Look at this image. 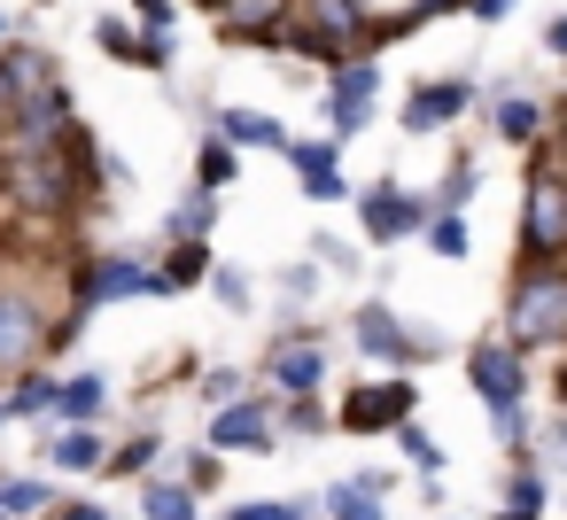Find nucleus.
<instances>
[{"instance_id":"28","label":"nucleus","mask_w":567,"mask_h":520,"mask_svg":"<svg viewBox=\"0 0 567 520\" xmlns=\"http://www.w3.org/2000/svg\"><path fill=\"white\" fill-rule=\"evenodd\" d=\"M210 226H218V195L195 187V195L172 210V241H210Z\"/></svg>"},{"instance_id":"18","label":"nucleus","mask_w":567,"mask_h":520,"mask_svg":"<svg viewBox=\"0 0 567 520\" xmlns=\"http://www.w3.org/2000/svg\"><path fill=\"white\" fill-rule=\"evenodd\" d=\"M280 156H288V171L303 179L311 202H342V195H350V187H342V141H288Z\"/></svg>"},{"instance_id":"2","label":"nucleus","mask_w":567,"mask_h":520,"mask_svg":"<svg viewBox=\"0 0 567 520\" xmlns=\"http://www.w3.org/2000/svg\"><path fill=\"white\" fill-rule=\"evenodd\" d=\"M505 342L520 357L567 350V257H520V272L505 288Z\"/></svg>"},{"instance_id":"23","label":"nucleus","mask_w":567,"mask_h":520,"mask_svg":"<svg viewBox=\"0 0 567 520\" xmlns=\"http://www.w3.org/2000/svg\"><path fill=\"white\" fill-rule=\"evenodd\" d=\"M0 388H9V396H0V412H9V427H17V419H55V388H63V381L32 365V373L0 381Z\"/></svg>"},{"instance_id":"31","label":"nucleus","mask_w":567,"mask_h":520,"mask_svg":"<svg viewBox=\"0 0 567 520\" xmlns=\"http://www.w3.org/2000/svg\"><path fill=\"white\" fill-rule=\"evenodd\" d=\"M427 249H435V257H466V249H474L466 218H458V210H427Z\"/></svg>"},{"instance_id":"50","label":"nucleus","mask_w":567,"mask_h":520,"mask_svg":"<svg viewBox=\"0 0 567 520\" xmlns=\"http://www.w3.org/2000/svg\"><path fill=\"white\" fill-rule=\"evenodd\" d=\"M0 48H9V17H0Z\"/></svg>"},{"instance_id":"45","label":"nucleus","mask_w":567,"mask_h":520,"mask_svg":"<svg viewBox=\"0 0 567 520\" xmlns=\"http://www.w3.org/2000/svg\"><path fill=\"white\" fill-rule=\"evenodd\" d=\"M280 295H288V303H303V295H319V280H311V264H303V272H288V280H280Z\"/></svg>"},{"instance_id":"39","label":"nucleus","mask_w":567,"mask_h":520,"mask_svg":"<svg viewBox=\"0 0 567 520\" xmlns=\"http://www.w3.org/2000/svg\"><path fill=\"white\" fill-rule=\"evenodd\" d=\"M489 435H497V450L520 458V443H528V404H520V412H489Z\"/></svg>"},{"instance_id":"35","label":"nucleus","mask_w":567,"mask_h":520,"mask_svg":"<svg viewBox=\"0 0 567 520\" xmlns=\"http://www.w3.org/2000/svg\"><path fill=\"white\" fill-rule=\"evenodd\" d=\"M172 481H187V489H195V497H210V489H218V481H226V458H218V450H187V458H179V474H172Z\"/></svg>"},{"instance_id":"42","label":"nucleus","mask_w":567,"mask_h":520,"mask_svg":"<svg viewBox=\"0 0 567 520\" xmlns=\"http://www.w3.org/2000/svg\"><path fill=\"white\" fill-rule=\"evenodd\" d=\"M133 9H141L148 32H172V9H179V0H133Z\"/></svg>"},{"instance_id":"38","label":"nucleus","mask_w":567,"mask_h":520,"mask_svg":"<svg viewBox=\"0 0 567 520\" xmlns=\"http://www.w3.org/2000/svg\"><path fill=\"white\" fill-rule=\"evenodd\" d=\"M195 404H210V412H226V404H241V373L234 365H218V373H203V396Z\"/></svg>"},{"instance_id":"11","label":"nucleus","mask_w":567,"mask_h":520,"mask_svg":"<svg viewBox=\"0 0 567 520\" xmlns=\"http://www.w3.org/2000/svg\"><path fill=\"white\" fill-rule=\"evenodd\" d=\"M280 388H265V396H241V404H226V412H210V450H280Z\"/></svg>"},{"instance_id":"25","label":"nucleus","mask_w":567,"mask_h":520,"mask_svg":"<svg viewBox=\"0 0 567 520\" xmlns=\"http://www.w3.org/2000/svg\"><path fill=\"white\" fill-rule=\"evenodd\" d=\"M102 435L94 427H55V443H48V466L55 474H102Z\"/></svg>"},{"instance_id":"46","label":"nucleus","mask_w":567,"mask_h":520,"mask_svg":"<svg viewBox=\"0 0 567 520\" xmlns=\"http://www.w3.org/2000/svg\"><path fill=\"white\" fill-rule=\"evenodd\" d=\"M544 55H559V63H567V9L544 24Z\"/></svg>"},{"instance_id":"10","label":"nucleus","mask_w":567,"mask_h":520,"mask_svg":"<svg viewBox=\"0 0 567 520\" xmlns=\"http://www.w3.org/2000/svg\"><path fill=\"white\" fill-rule=\"evenodd\" d=\"M358 233H365L373 249H396V241L427 233V202H420L412 187H396V179H373V187L358 195Z\"/></svg>"},{"instance_id":"4","label":"nucleus","mask_w":567,"mask_h":520,"mask_svg":"<svg viewBox=\"0 0 567 520\" xmlns=\"http://www.w3.org/2000/svg\"><path fill=\"white\" fill-rule=\"evenodd\" d=\"M55 326H63V319H48V303H40L24 280H0V381H17V373L48 365Z\"/></svg>"},{"instance_id":"52","label":"nucleus","mask_w":567,"mask_h":520,"mask_svg":"<svg viewBox=\"0 0 567 520\" xmlns=\"http://www.w3.org/2000/svg\"><path fill=\"white\" fill-rule=\"evenodd\" d=\"M0 427H9V412H0Z\"/></svg>"},{"instance_id":"32","label":"nucleus","mask_w":567,"mask_h":520,"mask_svg":"<svg viewBox=\"0 0 567 520\" xmlns=\"http://www.w3.org/2000/svg\"><path fill=\"white\" fill-rule=\"evenodd\" d=\"M272 419H280V435H327V427H334V412H319L311 396H280Z\"/></svg>"},{"instance_id":"22","label":"nucleus","mask_w":567,"mask_h":520,"mask_svg":"<svg viewBox=\"0 0 567 520\" xmlns=\"http://www.w3.org/2000/svg\"><path fill=\"white\" fill-rule=\"evenodd\" d=\"M110 412V381L102 373H63V388H55V419L63 427H94Z\"/></svg>"},{"instance_id":"49","label":"nucleus","mask_w":567,"mask_h":520,"mask_svg":"<svg viewBox=\"0 0 567 520\" xmlns=\"http://www.w3.org/2000/svg\"><path fill=\"white\" fill-rule=\"evenodd\" d=\"M489 520H528V512H489Z\"/></svg>"},{"instance_id":"53","label":"nucleus","mask_w":567,"mask_h":520,"mask_svg":"<svg viewBox=\"0 0 567 520\" xmlns=\"http://www.w3.org/2000/svg\"><path fill=\"white\" fill-rule=\"evenodd\" d=\"M0 520H9V512H0Z\"/></svg>"},{"instance_id":"48","label":"nucleus","mask_w":567,"mask_h":520,"mask_svg":"<svg viewBox=\"0 0 567 520\" xmlns=\"http://www.w3.org/2000/svg\"><path fill=\"white\" fill-rule=\"evenodd\" d=\"M559 412H567V350H559Z\"/></svg>"},{"instance_id":"51","label":"nucleus","mask_w":567,"mask_h":520,"mask_svg":"<svg viewBox=\"0 0 567 520\" xmlns=\"http://www.w3.org/2000/svg\"><path fill=\"white\" fill-rule=\"evenodd\" d=\"M195 9H218V0H195Z\"/></svg>"},{"instance_id":"34","label":"nucleus","mask_w":567,"mask_h":520,"mask_svg":"<svg viewBox=\"0 0 567 520\" xmlns=\"http://www.w3.org/2000/svg\"><path fill=\"white\" fill-rule=\"evenodd\" d=\"M226 520H311V497H241Z\"/></svg>"},{"instance_id":"21","label":"nucleus","mask_w":567,"mask_h":520,"mask_svg":"<svg viewBox=\"0 0 567 520\" xmlns=\"http://www.w3.org/2000/svg\"><path fill=\"white\" fill-rule=\"evenodd\" d=\"M544 125H551V117H544L528 94H497V102H489V133H497L505 148H536V141H544Z\"/></svg>"},{"instance_id":"44","label":"nucleus","mask_w":567,"mask_h":520,"mask_svg":"<svg viewBox=\"0 0 567 520\" xmlns=\"http://www.w3.org/2000/svg\"><path fill=\"white\" fill-rule=\"evenodd\" d=\"M311 257H319V264H350V241H334V233H319V241H311Z\"/></svg>"},{"instance_id":"24","label":"nucleus","mask_w":567,"mask_h":520,"mask_svg":"<svg viewBox=\"0 0 567 520\" xmlns=\"http://www.w3.org/2000/svg\"><path fill=\"white\" fill-rule=\"evenodd\" d=\"M218 133H226L234 148H288V141H296L272 110H218Z\"/></svg>"},{"instance_id":"13","label":"nucleus","mask_w":567,"mask_h":520,"mask_svg":"<svg viewBox=\"0 0 567 520\" xmlns=\"http://www.w3.org/2000/svg\"><path fill=\"white\" fill-rule=\"evenodd\" d=\"M319 381H327V342L319 334H280L272 350H265V388H280V396H319Z\"/></svg>"},{"instance_id":"19","label":"nucleus","mask_w":567,"mask_h":520,"mask_svg":"<svg viewBox=\"0 0 567 520\" xmlns=\"http://www.w3.org/2000/svg\"><path fill=\"white\" fill-rule=\"evenodd\" d=\"M319 512H327V520H381V512H389V474H350V481H334Z\"/></svg>"},{"instance_id":"47","label":"nucleus","mask_w":567,"mask_h":520,"mask_svg":"<svg viewBox=\"0 0 567 520\" xmlns=\"http://www.w3.org/2000/svg\"><path fill=\"white\" fill-rule=\"evenodd\" d=\"M551 133H559V171H567V102L551 110Z\"/></svg>"},{"instance_id":"29","label":"nucleus","mask_w":567,"mask_h":520,"mask_svg":"<svg viewBox=\"0 0 567 520\" xmlns=\"http://www.w3.org/2000/svg\"><path fill=\"white\" fill-rule=\"evenodd\" d=\"M505 512H528V520H544V474H536L528 458H513V474H505Z\"/></svg>"},{"instance_id":"12","label":"nucleus","mask_w":567,"mask_h":520,"mask_svg":"<svg viewBox=\"0 0 567 520\" xmlns=\"http://www.w3.org/2000/svg\"><path fill=\"white\" fill-rule=\"evenodd\" d=\"M373 110H381V63H373V55H358V63H342V71H334V86H327V125H334V141L365 133V125H373Z\"/></svg>"},{"instance_id":"15","label":"nucleus","mask_w":567,"mask_h":520,"mask_svg":"<svg viewBox=\"0 0 567 520\" xmlns=\"http://www.w3.org/2000/svg\"><path fill=\"white\" fill-rule=\"evenodd\" d=\"M466 110H474V79H420L412 102H404V133L427 141V133H443V125L466 117Z\"/></svg>"},{"instance_id":"41","label":"nucleus","mask_w":567,"mask_h":520,"mask_svg":"<svg viewBox=\"0 0 567 520\" xmlns=\"http://www.w3.org/2000/svg\"><path fill=\"white\" fill-rule=\"evenodd\" d=\"M48 520H110L94 497H63V505H48Z\"/></svg>"},{"instance_id":"33","label":"nucleus","mask_w":567,"mask_h":520,"mask_svg":"<svg viewBox=\"0 0 567 520\" xmlns=\"http://www.w3.org/2000/svg\"><path fill=\"white\" fill-rule=\"evenodd\" d=\"M396 443H404V458H412V474H427V481L443 474V443H435V435H427L420 419H404V427H396Z\"/></svg>"},{"instance_id":"20","label":"nucleus","mask_w":567,"mask_h":520,"mask_svg":"<svg viewBox=\"0 0 567 520\" xmlns=\"http://www.w3.org/2000/svg\"><path fill=\"white\" fill-rule=\"evenodd\" d=\"M210 241H172L164 264H156V295H187V288H210Z\"/></svg>"},{"instance_id":"9","label":"nucleus","mask_w":567,"mask_h":520,"mask_svg":"<svg viewBox=\"0 0 567 520\" xmlns=\"http://www.w3.org/2000/svg\"><path fill=\"white\" fill-rule=\"evenodd\" d=\"M466 381H474L482 412H520V404H528V357H520L505 334H482V342L466 350Z\"/></svg>"},{"instance_id":"27","label":"nucleus","mask_w":567,"mask_h":520,"mask_svg":"<svg viewBox=\"0 0 567 520\" xmlns=\"http://www.w3.org/2000/svg\"><path fill=\"white\" fill-rule=\"evenodd\" d=\"M234 171H241V148H234L226 133H210V141H203V156H195V187H210V195H218V187H234Z\"/></svg>"},{"instance_id":"5","label":"nucleus","mask_w":567,"mask_h":520,"mask_svg":"<svg viewBox=\"0 0 567 520\" xmlns=\"http://www.w3.org/2000/svg\"><path fill=\"white\" fill-rule=\"evenodd\" d=\"M350 342H358V357H373V365H389V373H412V365L443 357V334H435V326H404L381 295H373V303H358Z\"/></svg>"},{"instance_id":"43","label":"nucleus","mask_w":567,"mask_h":520,"mask_svg":"<svg viewBox=\"0 0 567 520\" xmlns=\"http://www.w3.org/2000/svg\"><path fill=\"white\" fill-rule=\"evenodd\" d=\"M466 17H474V24H505V17H513V0H466Z\"/></svg>"},{"instance_id":"17","label":"nucleus","mask_w":567,"mask_h":520,"mask_svg":"<svg viewBox=\"0 0 567 520\" xmlns=\"http://www.w3.org/2000/svg\"><path fill=\"white\" fill-rule=\"evenodd\" d=\"M94 48L117 55V63H148V71L172 63V32H148L141 17H102V24H94Z\"/></svg>"},{"instance_id":"1","label":"nucleus","mask_w":567,"mask_h":520,"mask_svg":"<svg viewBox=\"0 0 567 520\" xmlns=\"http://www.w3.org/2000/svg\"><path fill=\"white\" fill-rule=\"evenodd\" d=\"M102 171L110 164L94 156V133L71 125L63 148H48V156H0V202H9L17 218H32V226H71L94 202Z\"/></svg>"},{"instance_id":"16","label":"nucleus","mask_w":567,"mask_h":520,"mask_svg":"<svg viewBox=\"0 0 567 520\" xmlns=\"http://www.w3.org/2000/svg\"><path fill=\"white\" fill-rule=\"evenodd\" d=\"M288 9L296 0H218V32L234 40V48H272L280 55V24H288Z\"/></svg>"},{"instance_id":"8","label":"nucleus","mask_w":567,"mask_h":520,"mask_svg":"<svg viewBox=\"0 0 567 520\" xmlns=\"http://www.w3.org/2000/svg\"><path fill=\"white\" fill-rule=\"evenodd\" d=\"M412 412H420L412 373H381V381H365V388H350V396H342L334 427H342V435H396Z\"/></svg>"},{"instance_id":"37","label":"nucleus","mask_w":567,"mask_h":520,"mask_svg":"<svg viewBox=\"0 0 567 520\" xmlns=\"http://www.w3.org/2000/svg\"><path fill=\"white\" fill-rule=\"evenodd\" d=\"M210 295H218L226 311H249V303H257V288H249L234 264H210Z\"/></svg>"},{"instance_id":"3","label":"nucleus","mask_w":567,"mask_h":520,"mask_svg":"<svg viewBox=\"0 0 567 520\" xmlns=\"http://www.w3.org/2000/svg\"><path fill=\"white\" fill-rule=\"evenodd\" d=\"M280 55H303L319 71H342L365 55V9L358 0H296L280 24Z\"/></svg>"},{"instance_id":"40","label":"nucleus","mask_w":567,"mask_h":520,"mask_svg":"<svg viewBox=\"0 0 567 520\" xmlns=\"http://www.w3.org/2000/svg\"><path fill=\"white\" fill-rule=\"evenodd\" d=\"M474 179H482V171H474V164H451V179H443V195H435V202H427V210H458V202H466V195H474Z\"/></svg>"},{"instance_id":"7","label":"nucleus","mask_w":567,"mask_h":520,"mask_svg":"<svg viewBox=\"0 0 567 520\" xmlns=\"http://www.w3.org/2000/svg\"><path fill=\"white\" fill-rule=\"evenodd\" d=\"M141 295H156V264H141V257L71 264V319H94L102 303H141Z\"/></svg>"},{"instance_id":"30","label":"nucleus","mask_w":567,"mask_h":520,"mask_svg":"<svg viewBox=\"0 0 567 520\" xmlns=\"http://www.w3.org/2000/svg\"><path fill=\"white\" fill-rule=\"evenodd\" d=\"M48 505H55V489H48V481H32V474H9V481H0V512H9V520L48 512Z\"/></svg>"},{"instance_id":"26","label":"nucleus","mask_w":567,"mask_h":520,"mask_svg":"<svg viewBox=\"0 0 567 520\" xmlns=\"http://www.w3.org/2000/svg\"><path fill=\"white\" fill-rule=\"evenodd\" d=\"M195 505H203V497H195L187 481H172V474L141 481V512H148V520H195Z\"/></svg>"},{"instance_id":"14","label":"nucleus","mask_w":567,"mask_h":520,"mask_svg":"<svg viewBox=\"0 0 567 520\" xmlns=\"http://www.w3.org/2000/svg\"><path fill=\"white\" fill-rule=\"evenodd\" d=\"M0 71H9L17 110H40V102L71 94V86H63V63H55L48 48H32V40H9V48H0Z\"/></svg>"},{"instance_id":"36","label":"nucleus","mask_w":567,"mask_h":520,"mask_svg":"<svg viewBox=\"0 0 567 520\" xmlns=\"http://www.w3.org/2000/svg\"><path fill=\"white\" fill-rule=\"evenodd\" d=\"M148 458H156V435H133V443H117V450L102 458V474L125 481V474H148Z\"/></svg>"},{"instance_id":"6","label":"nucleus","mask_w":567,"mask_h":520,"mask_svg":"<svg viewBox=\"0 0 567 520\" xmlns=\"http://www.w3.org/2000/svg\"><path fill=\"white\" fill-rule=\"evenodd\" d=\"M520 257H567V171L536 148L520 195Z\"/></svg>"}]
</instances>
